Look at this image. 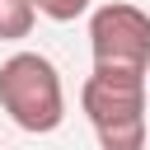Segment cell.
Returning a JSON list of instances; mask_svg holds the SVG:
<instances>
[{
    "label": "cell",
    "mask_w": 150,
    "mask_h": 150,
    "mask_svg": "<svg viewBox=\"0 0 150 150\" xmlns=\"http://www.w3.org/2000/svg\"><path fill=\"white\" fill-rule=\"evenodd\" d=\"M80 108L103 150H145V75L94 66L80 89Z\"/></svg>",
    "instance_id": "1"
},
{
    "label": "cell",
    "mask_w": 150,
    "mask_h": 150,
    "mask_svg": "<svg viewBox=\"0 0 150 150\" xmlns=\"http://www.w3.org/2000/svg\"><path fill=\"white\" fill-rule=\"evenodd\" d=\"M89 52L98 70H131L145 75L150 70V14L127 5V0H108L89 14Z\"/></svg>",
    "instance_id": "3"
},
{
    "label": "cell",
    "mask_w": 150,
    "mask_h": 150,
    "mask_svg": "<svg viewBox=\"0 0 150 150\" xmlns=\"http://www.w3.org/2000/svg\"><path fill=\"white\" fill-rule=\"evenodd\" d=\"M33 23H38L33 0H0V42H19V38H28Z\"/></svg>",
    "instance_id": "4"
},
{
    "label": "cell",
    "mask_w": 150,
    "mask_h": 150,
    "mask_svg": "<svg viewBox=\"0 0 150 150\" xmlns=\"http://www.w3.org/2000/svg\"><path fill=\"white\" fill-rule=\"evenodd\" d=\"M0 108L28 136H47L66 122V89L42 52H14L0 66Z\"/></svg>",
    "instance_id": "2"
},
{
    "label": "cell",
    "mask_w": 150,
    "mask_h": 150,
    "mask_svg": "<svg viewBox=\"0 0 150 150\" xmlns=\"http://www.w3.org/2000/svg\"><path fill=\"white\" fill-rule=\"evenodd\" d=\"M89 5H94V0H33V9H38V14H47V19H56V23L80 19Z\"/></svg>",
    "instance_id": "5"
}]
</instances>
